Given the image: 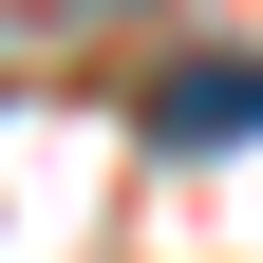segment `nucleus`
I'll return each mask as SVG.
<instances>
[{
	"instance_id": "1",
	"label": "nucleus",
	"mask_w": 263,
	"mask_h": 263,
	"mask_svg": "<svg viewBox=\"0 0 263 263\" xmlns=\"http://www.w3.org/2000/svg\"><path fill=\"white\" fill-rule=\"evenodd\" d=\"M132 113H151V151H245V132H263V57H170V76H151V94H132Z\"/></svg>"
}]
</instances>
